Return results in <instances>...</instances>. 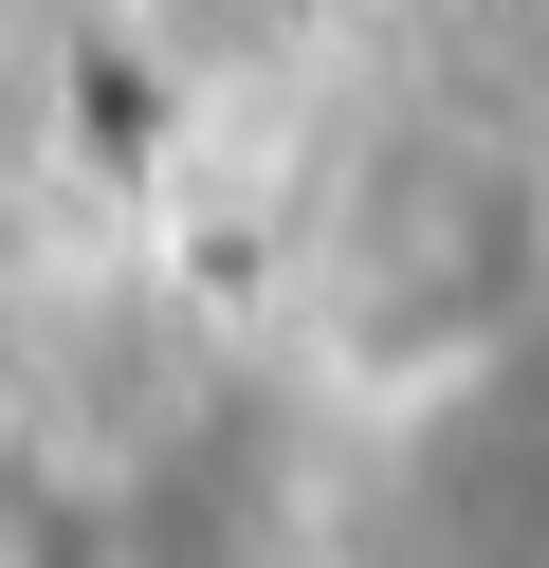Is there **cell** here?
<instances>
[{
	"mask_svg": "<svg viewBox=\"0 0 549 568\" xmlns=\"http://www.w3.org/2000/svg\"><path fill=\"white\" fill-rule=\"evenodd\" d=\"M0 568H110L92 495H73V477H55L37 440H0Z\"/></svg>",
	"mask_w": 549,
	"mask_h": 568,
	"instance_id": "6da1fadb",
	"label": "cell"
},
{
	"mask_svg": "<svg viewBox=\"0 0 549 568\" xmlns=\"http://www.w3.org/2000/svg\"><path fill=\"white\" fill-rule=\"evenodd\" d=\"M366 19H495V0H366Z\"/></svg>",
	"mask_w": 549,
	"mask_h": 568,
	"instance_id": "7a4b0ae2",
	"label": "cell"
}]
</instances>
